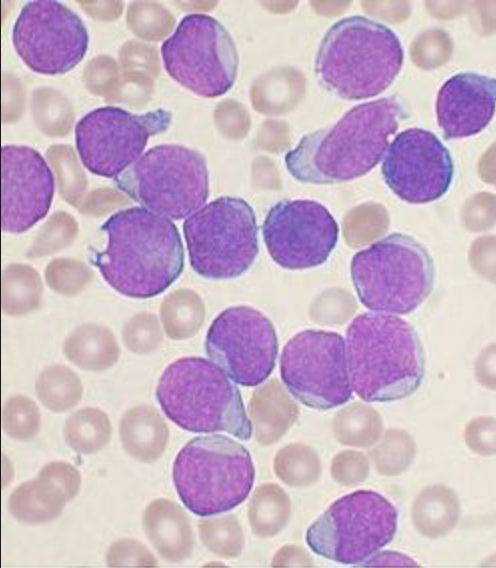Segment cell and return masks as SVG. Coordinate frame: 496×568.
I'll return each instance as SVG.
<instances>
[{"label":"cell","mask_w":496,"mask_h":568,"mask_svg":"<svg viewBox=\"0 0 496 568\" xmlns=\"http://www.w3.org/2000/svg\"><path fill=\"white\" fill-rule=\"evenodd\" d=\"M107 242L90 262L115 291L148 299L163 293L184 268V248L176 225L144 207L112 214L101 226Z\"/></svg>","instance_id":"obj_1"},{"label":"cell","mask_w":496,"mask_h":568,"mask_svg":"<svg viewBox=\"0 0 496 568\" xmlns=\"http://www.w3.org/2000/svg\"><path fill=\"white\" fill-rule=\"evenodd\" d=\"M405 116L396 96L358 104L333 125L304 135L286 153V168L299 182L311 184L361 177L381 161Z\"/></svg>","instance_id":"obj_2"},{"label":"cell","mask_w":496,"mask_h":568,"mask_svg":"<svg viewBox=\"0 0 496 568\" xmlns=\"http://www.w3.org/2000/svg\"><path fill=\"white\" fill-rule=\"evenodd\" d=\"M349 376L367 402H390L412 395L425 375V354L415 328L389 313L364 312L346 330Z\"/></svg>","instance_id":"obj_3"},{"label":"cell","mask_w":496,"mask_h":568,"mask_svg":"<svg viewBox=\"0 0 496 568\" xmlns=\"http://www.w3.org/2000/svg\"><path fill=\"white\" fill-rule=\"evenodd\" d=\"M404 52L396 33L364 16L335 22L315 59L319 83L340 98L362 100L384 92L401 71Z\"/></svg>","instance_id":"obj_4"},{"label":"cell","mask_w":496,"mask_h":568,"mask_svg":"<svg viewBox=\"0 0 496 568\" xmlns=\"http://www.w3.org/2000/svg\"><path fill=\"white\" fill-rule=\"evenodd\" d=\"M155 394L164 414L183 430L226 432L243 441L252 436L238 387L213 361L197 356L173 361Z\"/></svg>","instance_id":"obj_5"},{"label":"cell","mask_w":496,"mask_h":568,"mask_svg":"<svg viewBox=\"0 0 496 568\" xmlns=\"http://www.w3.org/2000/svg\"><path fill=\"white\" fill-rule=\"evenodd\" d=\"M353 286L368 309L394 315L416 310L430 295L435 265L429 251L412 236L392 233L354 254Z\"/></svg>","instance_id":"obj_6"},{"label":"cell","mask_w":496,"mask_h":568,"mask_svg":"<svg viewBox=\"0 0 496 568\" xmlns=\"http://www.w3.org/2000/svg\"><path fill=\"white\" fill-rule=\"evenodd\" d=\"M172 479L184 506L206 517L240 505L253 487L255 468L242 444L212 434L195 437L181 448L173 462Z\"/></svg>","instance_id":"obj_7"},{"label":"cell","mask_w":496,"mask_h":568,"mask_svg":"<svg viewBox=\"0 0 496 568\" xmlns=\"http://www.w3.org/2000/svg\"><path fill=\"white\" fill-rule=\"evenodd\" d=\"M113 180L142 207L173 220L190 216L209 196L205 157L182 145L150 148Z\"/></svg>","instance_id":"obj_8"},{"label":"cell","mask_w":496,"mask_h":568,"mask_svg":"<svg viewBox=\"0 0 496 568\" xmlns=\"http://www.w3.org/2000/svg\"><path fill=\"white\" fill-rule=\"evenodd\" d=\"M192 269L212 280L244 274L259 252L253 208L239 197L222 196L203 205L183 223Z\"/></svg>","instance_id":"obj_9"},{"label":"cell","mask_w":496,"mask_h":568,"mask_svg":"<svg viewBox=\"0 0 496 568\" xmlns=\"http://www.w3.org/2000/svg\"><path fill=\"white\" fill-rule=\"evenodd\" d=\"M398 512L383 495L357 490L335 500L307 529L309 548L344 565H364L397 531Z\"/></svg>","instance_id":"obj_10"},{"label":"cell","mask_w":496,"mask_h":568,"mask_svg":"<svg viewBox=\"0 0 496 568\" xmlns=\"http://www.w3.org/2000/svg\"><path fill=\"white\" fill-rule=\"evenodd\" d=\"M168 75L190 92L216 98L233 86L239 65L235 43L226 28L212 16H184L161 46Z\"/></svg>","instance_id":"obj_11"},{"label":"cell","mask_w":496,"mask_h":568,"mask_svg":"<svg viewBox=\"0 0 496 568\" xmlns=\"http://www.w3.org/2000/svg\"><path fill=\"white\" fill-rule=\"evenodd\" d=\"M280 375L288 391L307 407L328 410L352 396L346 343L333 331L306 329L284 345Z\"/></svg>","instance_id":"obj_12"},{"label":"cell","mask_w":496,"mask_h":568,"mask_svg":"<svg viewBox=\"0 0 496 568\" xmlns=\"http://www.w3.org/2000/svg\"><path fill=\"white\" fill-rule=\"evenodd\" d=\"M171 123L172 113L161 108L136 114L121 107H98L77 122L76 150L89 172L114 179L142 156L150 137L165 132Z\"/></svg>","instance_id":"obj_13"},{"label":"cell","mask_w":496,"mask_h":568,"mask_svg":"<svg viewBox=\"0 0 496 568\" xmlns=\"http://www.w3.org/2000/svg\"><path fill=\"white\" fill-rule=\"evenodd\" d=\"M12 44L29 69L56 76L83 60L89 34L82 19L63 3L33 0L21 8L14 22Z\"/></svg>","instance_id":"obj_14"},{"label":"cell","mask_w":496,"mask_h":568,"mask_svg":"<svg viewBox=\"0 0 496 568\" xmlns=\"http://www.w3.org/2000/svg\"><path fill=\"white\" fill-rule=\"evenodd\" d=\"M204 346L210 360L244 387L264 382L274 370L278 354L273 323L245 305L220 312L207 330Z\"/></svg>","instance_id":"obj_15"},{"label":"cell","mask_w":496,"mask_h":568,"mask_svg":"<svg viewBox=\"0 0 496 568\" xmlns=\"http://www.w3.org/2000/svg\"><path fill=\"white\" fill-rule=\"evenodd\" d=\"M272 260L288 270L325 263L336 247L339 227L330 211L309 199L282 200L272 206L262 225Z\"/></svg>","instance_id":"obj_16"},{"label":"cell","mask_w":496,"mask_h":568,"mask_svg":"<svg viewBox=\"0 0 496 568\" xmlns=\"http://www.w3.org/2000/svg\"><path fill=\"white\" fill-rule=\"evenodd\" d=\"M383 179L401 200L425 204L449 190L454 164L449 150L431 131L408 128L388 145L381 165Z\"/></svg>","instance_id":"obj_17"},{"label":"cell","mask_w":496,"mask_h":568,"mask_svg":"<svg viewBox=\"0 0 496 568\" xmlns=\"http://www.w3.org/2000/svg\"><path fill=\"white\" fill-rule=\"evenodd\" d=\"M2 161V230L20 234L46 217L55 179L48 163L36 149L4 145Z\"/></svg>","instance_id":"obj_18"},{"label":"cell","mask_w":496,"mask_h":568,"mask_svg":"<svg viewBox=\"0 0 496 568\" xmlns=\"http://www.w3.org/2000/svg\"><path fill=\"white\" fill-rule=\"evenodd\" d=\"M495 79L461 72L444 82L436 98V117L446 139L473 136L488 126L495 111Z\"/></svg>","instance_id":"obj_19"},{"label":"cell","mask_w":496,"mask_h":568,"mask_svg":"<svg viewBox=\"0 0 496 568\" xmlns=\"http://www.w3.org/2000/svg\"><path fill=\"white\" fill-rule=\"evenodd\" d=\"M144 531L158 554L169 562L187 559L193 549V533L187 514L171 499L150 502L143 514Z\"/></svg>","instance_id":"obj_20"},{"label":"cell","mask_w":496,"mask_h":568,"mask_svg":"<svg viewBox=\"0 0 496 568\" xmlns=\"http://www.w3.org/2000/svg\"><path fill=\"white\" fill-rule=\"evenodd\" d=\"M120 440L125 451L134 459L152 463L164 453L169 429L160 412L153 406L139 405L122 416Z\"/></svg>","instance_id":"obj_21"},{"label":"cell","mask_w":496,"mask_h":568,"mask_svg":"<svg viewBox=\"0 0 496 568\" xmlns=\"http://www.w3.org/2000/svg\"><path fill=\"white\" fill-rule=\"evenodd\" d=\"M248 411L255 439L262 446L280 440L299 416L297 404L277 383L255 392Z\"/></svg>","instance_id":"obj_22"},{"label":"cell","mask_w":496,"mask_h":568,"mask_svg":"<svg viewBox=\"0 0 496 568\" xmlns=\"http://www.w3.org/2000/svg\"><path fill=\"white\" fill-rule=\"evenodd\" d=\"M460 517L457 495L443 484L424 488L412 504L414 527L425 537L437 539L450 533Z\"/></svg>","instance_id":"obj_23"},{"label":"cell","mask_w":496,"mask_h":568,"mask_svg":"<svg viewBox=\"0 0 496 568\" xmlns=\"http://www.w3.org/2000/svg\"><path fill=\"white\" fill-rule=\"evenodd\" d=\"M67 499L64 492L50 480L38 476L20 484L9 497L12 516L24 524H44L56 519Z\"/></svg>","instance_id":"obj_24"},{"label":"cell","mask_w":496,"mask_h":568,"mask_svg":"<svg viewBox=\"0 0 496 568\" xmlns=\"http://www.w3.org/2000/svg\"><path fill=\"white\" fill-rule=\"evenodd\" d=\"M291 516V501L275 483H263L253 492L248 504V520L252 532L260 538L279 534Z\"/></svg>","instance_id":"obj_25"},{"label":"cell","mask_w":496,"mask_h":568,"mask_svg":"<svg viewBox=\"0 0 496 568\" xmlns=\"http://www.w3.org/2000/svg\"><path fill=\"white\" fill-rule=\"evenodd\" d=\"M63 432L65 442L71 449L82 455H91L108 444L112 426L103 410L85 407L67 418Z\"/></svg>","instance_id":"obj_26"},{"label":"cell","mask_w":496,"mask_h":568,"mask_svg":"<svg viewBox=\"0 0 496 568\" xmlns=\"http://www.w3.org/2000/svg\"><path fill=\"white\" fill-rule=\"evenodd\" d=\"M332 429L342 445L366 448L381 437L383 421L377 410L355 402L335 414Z\"/></svg>","instance_id":"obj_27"},{"label":"cell","mask_w":496,"mask_h":568,"mask_svg":"<svg viewBox=\"0 0 496 568\" xmlns=\"http://www.w3.org/2000/svg\"><path fill=\"white\" fill-rule=\"evenodd\" d=\"M274 472L278 479L290 487H307L320 477L322 465L316 451L302 443L282 447L274 457Z\"/></svg>","instance_id":"obj_28"},{"label":"cell","mask_w":496,"mask_h":568,"mask_svg":"<svg viewBox=\"0 0 496 568\" xmlns=\"http://www.w3.org/2000/svg\"><path fill=\"white\" fill-rule=\"evenodd\" d=\"M36 393L46 408L54 413H63L81 400L82 385L79 378L68 368L51 366L40 375L36 383Z\"/></svg>","instance_id":"obj_29"},{"label":"cell","mask_w":496,"mask_h":568,"mask_svg":"<svg viewBox=\"0 0 496 568\" xmlns=\"http://www.w3.org/2000/svg\"><path fill=\"white\" fill-rule=\"evenodd\" d=\"M416 446L413 437L403 429H388L382 440L368 451L375 470L384 476H397L413 462Z\"/></svg>","instance_id":"obj_30"},{"label":"cell","mask_w":496,"mask_h":568,"mask_svg":"<svg viewBox=\"0 0 496 568\" xmlns=\"http://www.w3.org/2000/svg\"><path fill=\"white\" fill-rule=\"evenodd\" d=\"M198 529L204 546L219 557L236 558L244 548L243 529L235 515L201 520Z\"/></svg>","instance_id":"obj_31"},{"label":"cell","mask_w":496,"mask_h":568,"mask_svg":"<svg viewBox=\"0 0 496 568\" xmlns=\"http://www.w3.org/2000/svg\"><path fill=\"white\" fill-rule=\"evenodd\" d=\"M41 415L34 401L25 396L11 397L2 410V427L13 439L27 441L39 431Z\"/></svg>","instance_id":"obj_32"},{"label":"cell","mask_w":496,"mask_h":568,"mask_svg":"<svg viewBox=\"0 0 496 568\" xmlns=\"http://www.w3.org/2000/svg\"><path fill=\"white\" fill-rule=\"evenodd\" d=\"M65 353L76 365L89 370L106 369L118 357L116 344L106 337L75 338L67 342Z\"/></svg>","instance_id":"obj_33"},{"label":"cell","mask_w":496,"mask_h":568,"mask_svg":"<svg viewBox=\"0 0 496 568\" xmlns=\"http://www.w3.org/2000/svg\"><path fill=\"white\" fill-rule=\"evenodd\" d=\"M109 567H155L157 560L141 542L121 539L113 542L106 554Z\"/></svg>","instance_id":"obj_34"},{"label":"cell","mask_w":496,"mask_h":568,"mask_svg":"<svg viewBox=\"0 0 496 568\" xmlns=\"http://www.w3.org/2000/svg\"><path fill=\"white\" fill-rule=\"evenodd\" d=\"M369 475L368 458L361 452L346 450L336 454L331 462V476L342 486H356Z\"/></svg>","instance_id":"obj_35"},{"label":"cell","mask_w":496,"mask_h":568,"mask_svg":"<svg viewBox=\"0 0 496 568\" xmlns=\"http://www.w3.org/2000/svg\"><path fill=\"white\" fill-rule=\"evenodd\" d=\"M495 419L482 416L471 420L464 433L467 446L476 454L490 456L495 453Z\"/></svg>","instance_id":"obj_36"},{"label":"cell","mask_w":496,"mask_h":568,"mask_svg":"<svg viewBox=\"0 0 496 568\" xmlns=\"http://www.w3.org/2000/svg\"><path fill=\"white\" fill-rule=\"evenodd\" d=\"M38 476L56 484L64 492L67 501H71L79 493L81 475L70 463L63 461L49 462L42 467Z\"/></svg>","instance_id":"obj_37"},{"label":"cell","mask_w":496,"mask_h":568,"mask_svg":"<svg viewBox=\"0 0 496 568\" xmlns=\"http://www.w3.org/2000/svg\"><path fill=\"white\" fill-rule=\"evenodd\" d=\"M271 566L273 567H311L313 561L310 555L299 546L285 545L274 555Z\"/></svg>","instance_id":"obj_38"},{"label":"cell","mask_w":496,"mask_h":568,"mask_svg":"<svg viewBox=\"0 0 496 568\" xmlns=\"http://www.w3.org/2000/svg\"><path fill=\"white\" fill-rule=\"evenodd\" d=\"M365 566H383V565H413L415 566L416 563L410 559L409 557L398 554L395 552H382L378 555L372 556L368 559L365 563Z\"/></svg>","instance_id":"obj_39"}]
</instances>
